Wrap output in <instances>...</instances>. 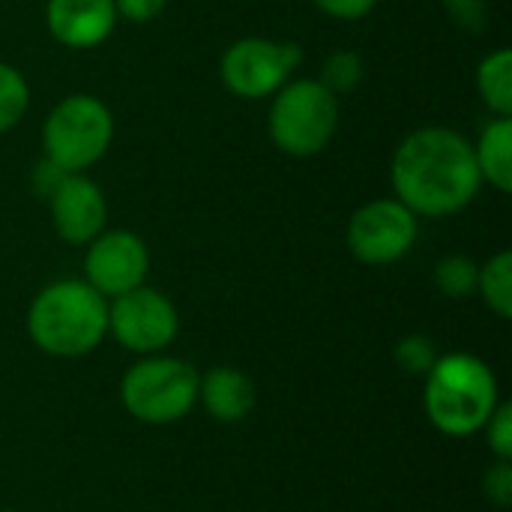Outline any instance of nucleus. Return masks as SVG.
<instances>
[{"instance_id": "f257e3e1", "label": "nucleus", "mask_w": 512, "mask_h": 512, "mask_svg": "<svg viewBox=\"0 0 512 512\" xmlns=\"http://www.w3.org/2000/svg\"><path fill=\"white\" fill-rule=\"evenodd\" d=\"M393 198L417 219H447L462 213L483 189L471 141L450 126L408 132L390 162Z\"/></svg>"}, {"instance_id": "f03ea898", "label": "nucleus", "mask_w": 512, "mask_h": 512, "mask_svg": "<svg viewBox=\"0 0 512 512\" xmlns=\"http://www.w3.org/2000/svg\"><path fill=\"white\" fill-rule=\"evenodd\" d=\"M27 336L48 357H87L108 336V300L84 279H57L30 300Z\"/></svg>"}, {"instance_id": "7ed1b4c3", "label": "nucleus", "mask_w": 512, "mask_h": 512, "mask_svg": "<svg viewBox=\"0 0 512 512\" xmlns=\"http://www.w3.org/2000/svg\"><path fill=\"white\" fill-rule=\"evenodd\" d=\"M501 402L492 366L474 354H441L423 387V408L432 429L447 438H474Z\"/></svg>"}, {"instance_id": "20e7f679", "label": "nucleus", "mask_w": 512, "mask_h": 512, "mask_svg": "<svg viewBox=\"0 0 512 512\" xmlns=\"http://www.w3.org/2000/svg\"><path fill=\"white\" fill-rule=\"evenodd\" d=\"M201 372L180 357L150 354L120 378V405L144 426H174L198 405Z\"/></svg>"}, {"instance_id": "39448f33", "label": "nucleus", "mask_w": 512, "mask_h": 512, "mask_svg": "<svg viewBox=\"0 0 512 512\" xmlns=\"http://www.w3.org/2000/svg\"><path fill=\"white\" fill-rule=\"evenodd\" d=\"M270 99L267 132L282 153L309 159L330 147L339 129V96L318 78H294Z\"/></svg>"}, {"instance_id": "423d86ee", "label": "nucleus", "mask_w": 512, "mask_h": 512, "mask_svg": "<svg viewBox=\"0 0 512 512\" xmlns=\"http://www.w3.org/2000/svg\"><path fill=\"white\" fill-rule=\"evenodd\" d=\"M114 141V114L93 93L63 96L42 123L45 159L63 174H87Z\"/></svg>"}, {"instance_id": "0eeeda50", "label": "nucleus", "mask_w": 512, "mask_h": 512, "mask_svg": "<svg viewBox=\"0 0 512 512\" xmlns=\"http://www.w3.org/2000/svg\"><path fill=\"white\" fill-rule=\"evenodd\" d=\"M300 63H303V51L294 42L243 36L225 48L219 60V78L237 99L258 102L282 90Z\"/></svg>"}, {"instance_id": "6e6552de", "label": "nucleus", "mask_w": 512, "mask_h": 512, "mask_svg": "<svg viewBox=\"0 0 512 512\" xmlns=\"http://www.w3.org/2000/svg\"><path fill=\"white\" fill-rule=\"evenodd\" d=\"M417 234L420 222L399 198H375L354 210L345 228V243L360 264L390 267L414 249Z\"/></svg>"}, {"instance_id": "1a4fd4ad", "label": "nucleus", "mask_w": 512, "mask_h": 512, "mask_svg": "<svg viewBox=\"0 0 512 512\" xmlns=\"http://www.w3.org/2000/svg\"><path fill=\"white\" fill-rule=\"evenodd\" d=\"M180 333L177 306L156 288L141 285L108 300V336L138 357L165 354Z\"/></svg>"}, {"instance_id": "9d476101", "label": "nucleus", "mask_w": 512, "mask_h": 512, "mask_svg": "<svg viewBox=\"0 0 512 512\" xmlns=\"http://www.w3.org/2000/svg\"><path fill=\"white\" fill-rule=\"evenodd\" d=\"M150 249L135 231H102L87 243L84 255V282L99 291L105 300H114L126 291L147 285Z\"/></svg>"}, {"instance_id": "9b49d317", "label": "nucleus", "mask_w": 512, "mask_h": 512, "mask_svg": "<svg viewBox=\"0 0 512 512\" xmlns=\"http://www.w3.org/2000/svg\"><path fill=\"white\" fill-rule=\"evenodd\" d=\"M48 207L57 237L69 246H87L105 231L108 201L87 174H63L48 192Z\"/></svg>"}, {"instance_id": "f8f14e48", "label": "nucleus", "mask_w": 512, "mask_h": 512, "mask_svg": "<svg viewBox=\"0 0 512 512\" xmlns=\"http://www.w3.org/2000/svg\"><path fill=\"white\" fill-rule=\"evenodd\" d=\"M48 33L72 51L102 45L117 27L114 0H48L45 3Z\"/></svg>"}, {"instance_id": "ddd939ff", "label": "nucleus", "mask_w": 512, "mask_h": 512, "mask_svg": "<svg viewBox=\"0 0 512 512\" xmlns=\"http://www.w3.org/2000/svg\"><path fill=\"white\" fill-rule=\"evenodd\" d=\"M198 402L216 423L234 426L255 411V384L234 366H213L198 381Z\"/></svg>"}, {"instance_id": "4468645a", "label": "nucleus", "mask_w": 512, "mask_h": 512, "mask_svg": "<svg viewBox=\"0 0 512 512\" xmlns=\"http://www.w3.org/2000/svg\"><path fill=\"white\" fill-rule=\"evenodd\" d=\"M471 147L483 183L501 195L512 192V117H492Z\"/></svg>"}, {"instance_id": "2eb2a0df", "label": "nucleus", "mask_w": 512, "mask_h": 512, "mask_svg": "<svg viewBox=\"0 0 512 512\" xmlns=\"http://www.w3.org/2000/svg\"><path fill=\"white\" fill-rule=\"evenodd\" d=\"M477 93L480 102L495 117H512V51L495 48L477 66Z\"/></svg>"}, {"instance_id": "dca6fc26", "label": "nucleus", "mask_w": 512, "mask_h": 512, "mask_svg": "<svg viewBox=\"0 0 512 512\" xmlns=\"http://www.w3.org/2000/svg\"><path fill=\"white\" fill-rule=\"evenodd\" d=\"M477 294L483 297L486 309L495 312L501 321L512 318V252L501 249L486 264H480Z\"/></svg>"}, {"instance_id": "f3484780", "label": "nucleus", "mask_w": 512, "mask_h": 512, "mask_svg": "<svg viewBox=\"0 0 512 512\" xmlns=\"http://www.w3.org/2000/svg\"><path fill=\"white\" fill-rule=\"evenodd\" d=\"M477 276H480V264L471 255H447L435 264V285L441 294L453 297V300H465L471 294H477Z\"/></svg>"}, {"instance_id": "a211bd4d", "label": "nucleus", "mask_w": 512, "mask_h": 512, "mask_svg": "<svg viewBox=\"0 0 512 512\" xmlns=\"http://www.w3.org/2000/svg\"><path fill=\"white\" fill-rule=\"evenodd\" d=\"M30 108V84L12 66L0 60V135L15 129Z\"/></svg>"}, {"instance_id": "6ab92c4d", "label": "nucleus", "mask_w": 512, "mask_h": 512, "mask_svg": "<svg viewBox=\"0 0 512 512\" xmlns=\"http://www.w3.org/2000/svg\"><path fill=\"white\" fill-rule=\"evenodd\" d=\"M363 75H366L363 57H360L357 51H351V48H339V51H333V54L324 60V69H321L318 81H321L333 96H345V93H351V90L360 87Z\"/></svg>"}, {"instance_id": "aec40b11", "label": "nucleus", "mask_w": 512, "mask_h": 512, "mask_svg": "<svg viewBox=\"0 0 512 512\" xmlns=\"http://www.w3.org/2000/svg\"><path fill=\"white\" fill-rule=\"evenodd\" d=\"M393 357H396V363H399L402 372L417 375V378H426V375L432 372V366L438 363L441 351H438V345H435L429 336L411 333V336H405V339L396 345Z\"/></svg>"}, {"instance_id": "412c9836", "label": "nucleus", "mask_w": 512, "mask_h": 512, "mask_svg": "<svg viewBox=\"0 0 512 512\" xmlns=\"http://www.w3.org/2000/svg\"><path fill=\"white\" fill-rule=\"evenodd\" d=\"M483 438L495 459H512V405L498 402L492 417L483 426Z\"/></svg>"}, {"instance_id": "4be33fe9", "label": "nucleus", "mask_w": 512, "mask_h": 512, "mask_svg": "<svg viewBox=\"0 0 512 512\" xmlns=\"http://www.w3.org/2000/svg\"><path fill=\"white\" fill-rule=\"evenodd\" d=\"M483 495L495 504V507H501V510H507L512 504V459H495L489 468H486V474H483Z\"/></svg>"}, {"instance_id": "5701e85b", "label": "nucleus", "mask_w": 512, "mask_h": 512, "mask_svg": "<svg viewBox=\"0 0 512 512\" xmlns=\"http://www.w3.org/2000/svg\"><path fill=\"white\" fill-rule=\"evenodd\" d=\"M447 15L468 33H480L486 18H489V9H486V0H441Z\"/></svg>"}, {"instance_id": "b1692460", "label": "nucleus", "mask_w": 512, "mask_h": 512, "mask_svg": "<svg viewBox=\"0 0 512 512\" xmlns=\"http://www.w3.org/2000/svg\"><path fill=\"white\" fill-rule=\"evenodd\" d=\"M312 3L324 15L339 18V21H360V18H366L378 6V0H312Z\"/></svg>"}, {"instance_id": "393cba45", "label": "nucleus", "mask_w": 512, "mask_h": 512, "mask_svg": "<svg viewBox=\"0 0 512 512\" xmlns=\"http://www.w3.org/2000/svg\"><path fill=\"white\" fill-rule=\"evenodd\" d=\"M168 0H114L117 18H126L132 24H147L162 15Z\"/></svg>"}, {"instance_id": "a878e982", "label": "nucleus", "mask_w": 512, "mask_h": 512, "mask_svg": "<svg viewBox=\"0 0 512 512\" xmlns=\"http://www.w3.org/2000/svg\"><path fill=\"white\" fill-rule=\"evenodd\" d=\"M3 512H12V510H3Z\"/></svg>"}]
</instances>
